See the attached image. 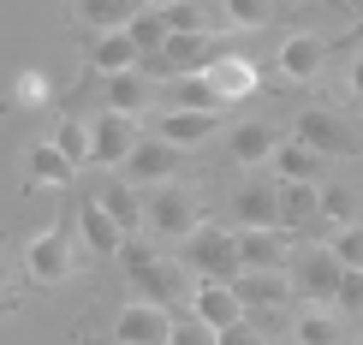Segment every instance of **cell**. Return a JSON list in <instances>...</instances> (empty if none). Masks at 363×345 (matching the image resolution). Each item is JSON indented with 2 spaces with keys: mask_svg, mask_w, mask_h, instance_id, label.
<instances>
[{
  "mask_svg": "<svg viewBox=\"0 0 363 345\" xmlns=\"http://www.w3.org/2000/svg\"><path fill=\"white\" fill-rule=\"evenodd\" d=\"M179 268H185V274H196V280H215V286H233V280L245 274V262H238V238L203 220V227L185 238V256H179Z\"/></svg>",
  "mask_w": 363,
  "mask_h": 345,
  "instance_id": "6da1fadb",
  "label": "cell"
},
{
  "mask_svg": "<svg viewBox=\"0 0 363 345\" xmlns=\"http://www.w3.org/2000/svg\"><path fill=\"white\" fill-rule=\"evenodd\" d=\"M119 262H125V274H131V286H138L149 304H179L185 298V268L167 262V256H155L149 244H138V238H125V250H119Z\"/></svg>",
  "mask_w": 363,
  "mask_h": 345,
  "instance_id": "7a4b0ae2",
  "label": "cell"
},
{
  "mask_svg": "<svg viewBox=\"0 0 363 345\" xmlns=\"http://www.w3.org/2000/svg\"><path fill=\"white\" fill-rule=\"evenodd\" d=\"M143 220H149L161 238H179V244H185V238L203 227V203H196L191 185H161L155 197L143 203Z\"/></svg>",
  "mask_w": 363,
  "mask_h": 345,
  "instance_id": "3957f363",
  "label": "cell"
},
{
  "mask_svg": "<svg viewBox=\"0 0 363 345\" xmlns=\"http://www.w3.org/2000/svg\"><path fill=\"white\" fill-rule=\"evenodd\" d=\"M24 268H30V280H42V286L72 280V268H78V256H72V220H60V227H48L42 238H30L24 244Z\"/></svg>",
  "mask_w": 363,
  "mask_h": 345,
  "instance_id": "277c9868",
  "label": "cell"
},
{
  "mask_svg": "<svg viewBox=\"0 0 363 345\" xmlns=\"http://www.w3.org/2000/svg\"><path fill=\"white\" fill-rule=\"evenodd\" d=\"M292 286L310 298V304H340V286H345V268L334 262V250L310 244L298 250V268H292Z\"/></svg>",
  "mask_w": 363,
  "mask_h": 345,
  "instance_id": "5b68a950",
  "label": "cell"
},
{
  "mask_svg": "<svg viewBox=\"0 0 363 345\" xmlns=\"http://www.w3.org/2000/svg\"><path fill=\"white\" fill-rule=\"evenodd\" d=\"M89 137H96V161H89V167H119V161H131V149L143 143V131H138V119H125V113H96L89 119Z\"/></svg>",
  "mask_w": 363,
  "mask_h": 345,
  "instance_id": "8992f818",
  "label": "cell"
},
{
  "mask_svg": "<svg viewBox=\"0 0 363 345\" xmlns=\"http://www.w3.org/2000/svg\"><path fill=\"white\" fill-rule=\"evenodd\" d=\"M203 78H208V89H215V96H220V108H226V101L256 96V84H262V66H256L250 54H215Z\"/></svg>",
  "mask_w": 363,
  "mask_h": 345,
  "instance_id": "52a82bcc",
  "label": "cell"
},
{
  "mask_svg": "<svg viewBox=\"0 0 363 345\" xmlns=\"http://www.w3.org/2000/svg\"><path fill=\"white\" fill-rule=\"evenodd\" d=\"M292 137L304 143V149H315V155H352L357 149V137H352V125H345L340 113H298V125H292Z\"/></svg>",
  "mask_w": 363,
  "mask_h": 345,
  "instance_id": "ba28073f",
  "label": "cell"
},
{
  "mask_svg": "<svg viewBox=\"0 0 363 345\" xmlns=\"http://www.w3.org/2000/svg\"><path fill=\"white\" fill-rule=\"evenodd\" d=\"M191 316L208 327V334H226V327L245 322V304H238L233 286H215V280H196L191 286Z\"/></svg>",
  "mask_w": 363,
  "mask_h": 345,
  "instance_id": "9c48e42d",
  "label": "cell"
},
{
  "mask_svg": "<svg viewBox=\"0 0 363 345\" xmlns=\"http://www.w3.org/2000/svg\"><path fill=\"white\" fill-rule=\"evenodd\" d=\"M233 215L245 232H280V191L268 185H238L233 191Z\"/></svg>",
  "mask_w": 363,
  "mask_h": 345,
  "instance_id": "30bf717a",
  "label": "cell"
},
{
  "mask_svg": "<svg viewBox=\"0 0 363 345\" xmlns=\"http://www.w3.org/2000/svg\"><path fill=\"white\" fill-rule=\"evenodd\" d=\"M119 345H167L173 339V316L167 310H155V304H131V310H119Z\"/></svg>",
  "mask_w": 363,
  "mask_h": 345,
  "instance_id": "8fae6325",
  "label": "cell"
},
{
  "mask_svg": "<svg viewBox=\"0 0 363 345\" xmlns=\"http://www.w3.org/2000/svg\"><path fill=\"white\" fill-rule=\"evenodd\" d=\"M233 292H238L245 310H280L298 286H292V274H280V268H262V274H238Z\"/></svg>",
  "mask_w": 363,
  "mask_h": 345,
  "instance_id": "7c38bea8",
  "label": "cell"
},
{
  "mask_svg": "<svg viewBox=\"0 0 363 345\" xmlns=\"http://www.w3.org/2000/svg\"><path fill=\"white\" fill-rule=\"evenodd\" d=\"M173 161H179V149L173 143H161V137H143L138 149H131V161H125V173L138 179V185H173Z\"/></svg>",
  "mask_w": 363,
  "mask_h": 345,
  "instance_id": "4fadbf2b",
  "label": "cell"
},
{
  "mask_svg": "<svg viewBox=\"0 0 363 345\" xmlns=\"http://www.w3.org/2000/svg\"><path fill=\"white\" fill-rule=\"evenodd\" d=\"M89 66H96L101 78H125V72H143V54H138V42H131L125 30H113V36L89 42Z\"/></svg>",
  "mask_w": 363,
  "mask_h": 345,
  "instance_id": "5bb4252c",
  "label": "cell"
},
{
  "mask_svg": "<svg viewBox=\"0 0 363 345\" xmlns=\"http://www.w3.org/2000/svg\"><path fill=\"white\" fill-rule=\"evenodd\" d=\"M280 131L268 125V119H250V125H238L233 131V161H245V167H262V161H274L280 155Z\"/></svg>",
  "mask_w": 363,
  "mask_h": 345,
  "instance_id": "9a60e30c",
  "label": "cell"
},
{
  "mask_svg": "<svg viewBox=\"0 0 363 345\" xmlns=\"http://www.w3.org/2000/svg\"><path fill=\"white\" fill-rule=\"evenodd\" d=\"M149 101H161V89L155 78H143V72H125V78H108V113H125V119H138Z\"/></svg>",
  "mask_w": 363,
  "mask_h": 345,
  "instance_id": "2e32d148",
  "label": "cell"
},
{
  "mask_svg": "<svg viewBox=\"0 0 363 345\" xmlns=\"http://www.w3.org/2000/svg\"><path fill=\"white\" fill-rule=\"evenodd\" d=\"M322 60H328V42H322V36H286V42H280V72H286L292 84L315 78Z\"/></svg>",
  "mask_w": 363,
  "mask_h": 345,
  "instance_id": "e0dca14e",
  "label": "cell"
},
{
  "mask_svg": "<svg viewBox=\"0 0 363 345\" xmlns=\"http://www.w3.org/2000/svg\"><path fill=\"white\" fill-rule=\"evenodd\" d=\"M78 232H84V244L96 250V256H119V250H125V232L113 227V215L101 203H84L78 208Z\"/></svg>",
  "mask_w": 363,
  "mask_h": 345,
  "instance_id": "ac0fdd59",
  "label": "cell"
},
{
  "mask_svg": "<svg viewBox=\"0 0 363 345\" xmlns=\"http://www.w3.org/2000/svg\"><path fill=\"white\" fill-rule=\"evenodd\" d=\"M161 101H167V108H179V113H220V96L208 89L203 72H191V78H167Z\"/></svg>",
  "mask_w": 363,
  "mask_h": 345,
  "instance_id": "d6986e66",
  "label": "cell"
},
{
  "mask_svg": "<svg viewBox=\"0 0 363 345\" xmlns=\"http://www.w3.org/2000/svg\"><path fill=\"white\" fill-rule=\"evenodd\" d=\"M215 119L220 113H179V108H167V113L155 119V137L173 143V149H191V143H203L208 131H215Z\"/></svg>",
  "mask_w": 363,
  "mask_h": 345,
  "instance_id": "ffe728a7",
  "label": "cell"
},
{
  "mask_svg": "<svg viewBox=\"0 0 363 345\" xmlns=\"http://www.w3.org/2000/svg\"><path fill=\"white\" fill-rule=\"evenodd\" d=\"M268 167H274L286 185H315V179H322V155H315V149H304L298 137H286V143H280V155L268 161Z\"/></svg>",
  "mask_w": 363,
  "mask_h": 345,
  "instance_id": "44dd1931",
  "label": "cell"
},
{
  "mask_svg": "<svg viewBox=\"0 0 363 345\" xmlns=\"http://www.w3.org/2000/svg\"><path fill=\"white\" fill-rule=\"evenodd\" d=\"M72 173H78V167H72L54 143H36L24 155V185H72Z\"/></svg>",
  "mask_w": 363,
  "mask_h": 345,
  "instance_id": "7402d4cb",
  "label": "cell"
},
{
  "mask_svg": "<svg viewBox=\"0 0 363 345\" xmlns=\"http://www.w3.org/2000/svg\"><path fill=\"white\" fill-rule=\"evenodd\" d=\"M280 256H286V232H238V262H245V274L280 268Z\"/></svg>",
  "mask_w": 363,
  "mask_h": 345,
  "instance_id": "603a6c76",
  "label": "cell"
},
{
  "mask_svg": "<svg viewBox=\"0 0 363 345\" xmlns=\"http://www.w3.org/2000/svg\"><path fill=\"white\" fill-rule=\"evenodd\" d=\"M125 36L138 42V54H143V60H155V54L173 42V30H167V12H161V6H138V18H131V30H125Z\"/></svg>",
  "mask_w": 363,
  "mask_h": 345,
  "instance_id": "cb8c5ba5",
  "label": "cell"
},
{
  "mask_svg": "<svg viewBox=\"0 0 363 345\" xmlns=\"http://www.w3.org/2000/svg\"><path fill=\"white\" fill-rule=\"evenodd\" d=\"M322 215V185H286L280 191V227H310Z\"/></svg>",
  "mask_w": 363,
  "mask_h": 345,
  "instance_id": "d4e9b609",
  "label": "cell"
},
{
  "mask_svg": "<svg viewBox=\"0 0 363 345\" xmlns=\"http://www.w3.org/2000/svg\"><path fill=\"white\" fill-rule=\"evenodd\" d=\"M96 203H101V208H108V215H113V227L125 232V238L138 232V227H149V220H143V203L131 197V185H108V191H101Z\"/></svg>",
  "mask_w": 363,
  "mask_h": 345,
  "instance_id": "484cf974",
  "label": "cell"
},
{
  "mask_svg": "<svg viewBox=\"0 0 363 345\" xmlns=\"http://www.w3.org/2000/svg\"><path fill=\"white\" fill-rule=\"evenodd\" d=\"M292 339L298 345H340L345 327H340V316H328V310H304V316L292 322Z\"/></svg>",
  "mask_w": 363,
  "mask_h": 345,
  "instance_id": "4316f807",
  "label": "cell"
},
{
  "mask_svg": "<svg viewBox=\"0 0 363 345\" xmlns=\"http://www.w3.org/2000/svg\"><path fill=\"white\" fill-rule=\"evenodd\" d=\"M54 149L72 161V167H89V161H96V137H89L84 119H66V125L54 131Z\"/></svg>",
  "mask_w": 363,
  "mask_h": 345,
  "instance_id": "83f0119b",
  "label": "cell"
},
{
  "mask_svg": "<svg viewBox=\"0 0 363 345\" xmlns=\"http://www.w3.org/2000/svg\"><path fill=\"white\" fill-rule=\"evenodd\" d=\"M78 18L101 24V36H113V30H131V18H138V6H119V0H89V6H78Z\"/></svg>",
  "mask_w": 363,
  "mask_h": 345,
  "instance_id": "f1b7e54d",
  "label": "cell"
},
{
  "mask_svg": "<svg viewBox=\"0 0 363 345\" xmlns=\"http://www.w3.org/2000/svg\"><path fill=\"white\" fill-rule=\"evenodd\" d=\"M328 250H334V262L345 268V274H363V220H352V227H340Z\"/></svg>",
  "mask_w": 363,
  "mask_h": 345,
  "instance_id": "f546056e",
  "label": "cell"
},
{
  "mask_svg": "<svg viewBox=\"0 0 363 345\" xmlns=\"http://www.w3.org/2000/svg\"><path fill=\"white\" fill-rule=\"evenodd\" d=\"M352 191H345V185H322V215L328 220H340V227H352Z\"/></svg>",
  "mask_w": 363,
  "mask_h": 345,
  "instance_id": "4dcf8cb0",
  "label": "cell"
},
{
  "mask_svg": "<svg viewBox=\"0 0 363 345\" xmlns=\"http://www.w3.org/2000/svg\"><path fill=\"white\" fill-rule=\"evenodd\" d=\"M167 345H215V334H208L196 316H185V322H173V339Z\"/></svg>",
  "mask_w": 363,
  "mask_h": 345,
  "instance_id": "1f68e13d",
  "label": "cell"
},
{
  "mask_svg": "<svg viewBox=\"0 0 363 345\" xmlns=\"http://www.w3.org/2000/svg\"><path fill=\"white\" fill-rule=\"evenodd\" d=\"M226 24H268V6H262V0H233V6H226Z\"/></svg>",
  "mask_w": 363,
  "mask_h": 345,
  "instance_id": "d6a6232c",
  "label": "cell"
},
{
  "mask_svg": "<svg viewBox=\"0 0 363 345\" xmlns=\"http://www.w3.org/2000/svg\"><path fill=\"white\" fill-rule=\"evenodd\" d=\"M12 96H18L24 108H42V101H48V78H42V72H24V78H18V89H12Z\"/></svg>",
  "mask_w": 363,
  "mask_h": 345,
  "instance_id": "836d02e7",
  "label": "cell"
},
{
  "mask_svg": "<svg viewBox=\"0 0 363 345\" xmlns=\"http://www.w3.org/2000/svg\"><path fill=\"white\" fill-rule=\"evenodd\" d=\"M215 345H268V339H262V327H250V316H245L238 327H226V334H215Z\"/></svg>",
  "mask_w": 363,
  "mask_h": 345,
  "instance_id": "e575fe53",
  "label": "cell"
},
{
  "mask_svg": "<svg viewBox=\"0 0 363 345\" xmlns=\"http://www.w3.org/2000/svg\"><path fill=\"white\" fill-rule=\"evenodd\" d=\"M340 304H357V310H363V274H345V286H340Z\"/></svg>",
  "mask_w": 363,
  "mask_h": 345,
  "instance_id": "d590c367",
  "label": "cell"
},
{
  "mask_svg": "<svg viewBox=\"0 0 363 345\" xmlns=\"http://www.w3.org/2000/svg\"><path fill=\"white\" fill-rule=\"evenodd\" d=\"M345 84H352V96H357V101H363V48H357V54H352V72H345Z\"/></svg>",
  "mask_w": 363,
  "mask_h": 345,
  "instance_id": "8d00e7d4",
  "label": "cell"
},
{
  "mask_svg": "<svg viewBox=\"0 0 363 345\" xmlns=\"http://www.w3.org/2000/svg\"><path fill=\"white\" fill-rule=\"evenodd\" d=\"M357 345H363V339H357Z\"/></svg>",
  "mask_w": 363,
  "mask_h": 345,
  "instance_id": "74e56055",
  "label": "cell"
}]
</instances>
